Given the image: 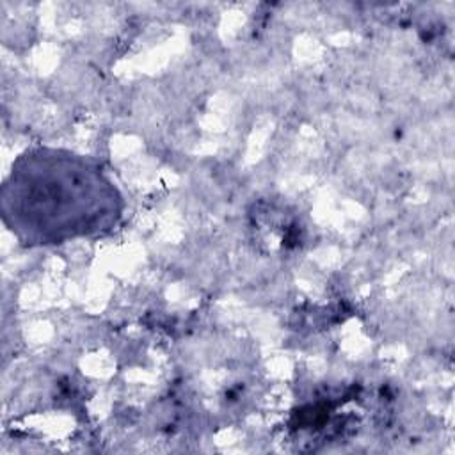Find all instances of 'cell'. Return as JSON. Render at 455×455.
I'll use <instances>...</instances> for the list:
<instances>
[{"instance_id": "6da1fadb", "label": "cell", "mask_w": 455, "mask_h": 455, "mask_svg": "<svg viewBox=\"0 0 455 455\" xmlns=\"http://www.w3.org/2000/svg\"><path fill=\"white\" fill-rule=\"evenodd\" d=\"M123 206L96 160L52 148L21 153L0 192L5 228L28 247L108 233Z\"/></svg>"}]
</instances>
